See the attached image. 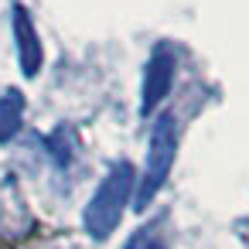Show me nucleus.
Instances as JSON below:
<instances>
[{
  "label": "nucleus",
  "mask_w": 249,
  "mask_h": 249,
  "mask_svg": "<svg viewBox=\"0 0 249 249\" xmlns=\"http://www.w3.org/2000/svg\"><path fill=\"white\" fill-rule=\"evenodd\" d=\"M133 188H137V167L130 160H116L103 174L99 188L92 191V198H89V205L82 212V229L96 242H103V239H109L116 232L126 205L133 201Z\"/></svg>",
  "instance_id": "1"
},
{
  "label": "nucleus",
  "mask_w": 249,
  "mask_h": 249,
  "mask_svg": "<svg viewBox=\"0 0 249 249\" xmlns=\"http://www.w3.org/2000/svg\"><path fill=\"white\" fill-rule=\"evenodd\" d=\"M174 157H178V120L171 113H160L154 120V130H150L143 174H140V181L133 188V208L137 212H147L150 201L157 198V191L167 184L171 167H174Z\"/></svg>",
  "instance_id": "2"
},
{
  "label": "nucleus",
  "mask_w": 249,
  "mask_h": 249,
  "mask_svg": "<svg viewBox=\"0 0 249 249\" xmlns=\"http://www.w3.org/2000/svg\"><path fill=\"white\" fill-rule=\"evenodd\" d=\"M174 75H178L174 48L171 45H154L147 65H143V79H140V116L143 120H150L164 106V99L171 96Z\"/></svg>",
  "instance_id": "3"
},
{
  "label": "nucleus",
  "mask_w": 249,
  "mask_h": 249,
  "mask_svg": "<svg viewBox=\"0 0 249 249\" xmlns=\"http://www.w3.org/2000/svg\"><path fill=\"white\" fill-rule=\"evenodd\" d=\"M11 28H14V45H18V69L24 79H38L41 65H45V48L41 38L35 31V18L28 14L24 4H14L11 11Z\"/></svg>",
  "instance_id": "4"
},
{
  "label": "nucleus",
  "mask_w": 249,
  "mask_h": 249,
  "mask_svg": "<svg viewBox=\"0 0 249 249\" xmlns=\"http://www.w3.org/2000/svg\"><path fill=\"white\" fill-rule=\"evenodd\" d=\"M24 109H28V99L21 89L0 92V147H7L24 130Z\"/></svg>",
  "instance_id": "5"
},
{
  "label": "nucleus",
  "mask_w": 249,
  "mask_h": 249,
  "mask_svg": "<svg viewBox=\"0 0 249 249\" xmlns=\"http://www.w3.org/2000/svg\"><path fill=\"white\" fill-rule=\"evenodd\" d=\"M48 150H52V157H55V164L65 171L69 164H72V154H75V140H72V130L69 126H58L52 137H48Z\"/></svg>",
  "instance_id": "6"
},
{
  "label": "nucleus",
  "mask_w": 249,
  "mask_h": 249,
  "mask_svg": "<svg viewBox=\"0 0 249 249\" xmlns=\"http://www.w3.org/2000/svg\"><path fill=\"white\" fill-rule=\"evenodd\" d=\"M143 249H167V246H160V242H150V246H143Z\"/></svg>",
  "instance_id": "7"
}]
</instances>
